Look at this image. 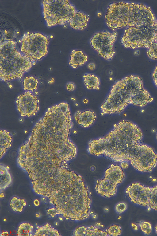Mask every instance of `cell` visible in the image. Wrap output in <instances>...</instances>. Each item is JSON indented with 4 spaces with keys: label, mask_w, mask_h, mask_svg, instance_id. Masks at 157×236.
Instances as JSON below:
<instances>
[{
    "label": "cell",
    "mask_w": 157,
    "mask_h": 236,
    "mask_svg": "<svg viewBox=\"0 0 157 236\" xmlns=\"http://www.w3.org/2000/svg\"><path fill=\"white\" fill-rule=\"evenodd\" d=\"M77 123L81 126L86 127L91 125L95 120L96 116L95 113L90 110L82 112H77L75 116Z\"/></svg>",
    "instance_id": "cell-13"
},
{
    "label": "cell",
    "mask_w": 157,
    "mask_h": 236,
    "mask_svg": "<svg viewBox=\"0 0 157 236\" xmlns=\"http://www.w3.org/2000/svg\"><path fill=\"white\" fill-rule=\"evenodd\" d=\"M38 83V80L34 77H26L23 81L24 89L25 90L33 91L37 88Z\"/></svg>",
    "instance_id": "cell-20"
},
{
    "label": "cell",
    "mask_w": 157,
    "mask_h": 236,
    "mask_svg": "<svg viewBox=\"0 0 157 236\" xmlns=\"http://www.w3.org/2000/svg\"><path fill=\"white\" fill-rule=\"evenodd\" d=\"M0 77L6 81L21 77L32 67V61L15 48V43L6 41L0 45Z\"/></svg>",
    "instance_id": "cell-5"
},
{
    "label": "cell",
    "mask_w": 157,
    "mask_h": 236,
    "mask_svg": "<svg viewBox=\"0 0 157 236\" xmlns=\"http://www.w3.org/2000/svg\"><path fill=\"white\" fill-rule=\"evenodd\" d=\"M1 186L2 185V188H4L11 183L10 175L7 169L3 165H0Z\"/></svg>",
    "instance_id": "cell-19"
},
{
    "label": "cell",
    "mask_w": 157,
    "mask_h": 236,
    "mask_svg": "<svg viewBox=\"0 0 157 236\" xmlns=\"http://www.w3.org/2000/svg\"><path fill=\"white\" fill-rule=\"evenodd\" d=\"M84 81L86 88L90 89H97L100 85L99 78L93 74H87L83 76Z\"/></svg>",
    "instance_id": "cell-18"
},
{
    "label": "cell",
    "mask_w": 157,
    "mask_h": 236,
    "mask_svg": "<svg viewBox=\"0 0 157 236\" xmlns=\"http://www.w3.org/2000/svg\"><path fill=\"white\" fill-rule=\"evenodd\" d=\"M155 231L156 233L157 234V225L155 227Z\"/></svg>",
    "instance_id": "cell-33"
},
{
    "label": "cell",
    "mask_w": 157,
    "mask_h": 236,
    "mask_svg": "<svg viewBox=\"0 0 157 236\" xmlns=\"http://www.w3.org/2000/svg\"><path fill=\"white\" fill-rule=\"evenodd\" d=\"M72 126L69 107L62 103L49 108L36 123L28 140L21 147L18 159L33 181L58 179L65 172L66 162L76 154L68 138Z\"/></svg>",
    "instance_id": "cell-1"
},
{
    "label": "cell",
    "mask_w": 157,
    "mask_h": 236,
    "mask_svg": "<svg viewBox=\"0 0 157 236\" xmlns=\"http://www.w3.org/2000/svg\"><path fill=\"white\" fill-rule=\"evenodd\" d=\"M75 88V85L71 82L68 83L67 85V88L69 91L74 90Z\"/></svg>",
    "instance_id": "cell-28"
},
{
    "label": "cell",
    "mask_w": 157,
    "mask_h": 236,
    "mask_svg": "<svg viewBox=\"0 0 157 236\" xmlns=\"http://www.w3.org/2000/svg\"><path fill=\"white\" fill-rule=\"evenodd\" d=\"M153 100L144 89L142 79L131 75L115 83L101 108L105 114L119 113L130 104L143 107Z\"/></svg>",
    "instance_id": "cell-3"
},
{
    "label": "cell",
    "mask_w": 157,
    "mask_h": 236,
    "mask_svg": "<svg viewBox=\"0 0 157 236\" xmlns=\"http://www.w3.org/2000/svg\"><path fill=\"white\" fill-rule=\"evenodd\" d=\"M32 228L33 226L29 223H22L19 227L17 234L18 235H29Z\"/></svg>",
    "instance_id": "cell-23"
},
{
    "label": "cell",
    "mask_w": 157,
    "mask_h": 236,
    "mask_svg": "<svg viewBox=\"0 0 157 236\" xmlns=\"http://www.w3.org/2000/svg\"><path fill=\"white\" fill-rule=\"evenodd\" d=\"M105 18L108 26L113 30L126 26H152L157 22L150 7L141 3L123 2L110 4Z\"/></svg>",
    "instance_id": "cell-4"
},
{
    "label": "cell",
    "mask_w": 157,
    "mask_h": 236,
    "mask_svg": "<svg viewBox=\"0 0 157 236\" xmlns=\"http://www.w3.org/2000/svg\"><path fill=\"white\" fill-rule=\"evenodd\" d=\"M89 18L82 13L76 12L69 21V24L73 28L76 30L83 29L87 26Z\"/></svg>",
    "instance_id": "cell-14"
},
{
    "label": "cell",
    "mask_w": 157,
    "mask_h": 236,
    "mask_svg": "<svg viewBox=\"0 0 157 236\" xmlns=\"http://www.w3.org/2000/svg\"><path fill=\"white\" fill-rule=\"evenodd\" d=\"M126 193L132 202L157 210V186L151 188L133 183L127 188Z\"/></svg>",
    "instance_id": "cell-10"
},
{
    "label": "cell",
    "mask_w": 157,
    "mask_h": 236,
    "mask_svg": "<svg viewBox=\"0 0 157 236\" xmlns=\"http://www.w3.org/2000/svg\"><path fill=\"white\" fill-rule=\"evenodd\" d=\"M132 225L133 227V229L135 230H138V226L136 225L134 223H132Z\"/></svg>",
    "instance_id": "cell-32"
},
{
    "label": "cell",
    "mask_w": 157,
    "mask_h": 236,
    "mask_svg": "<svg viewBox=\"0 0 157 236\" xmlns=\"http://www.w3.org/2000/svg\"><path fill=\"white\" fill-rule=\"evenodd\" d=\"M127 208V205L125 203H120L118 204L116 207L117 212L121 213L125 211Z\"/></svg>",
    "instance_id": "cell-27"
},
{
    "label": "cell",
    "mask_w": 157,
    "mask_h": 236,
    "mask_svg": "<svg viewBox=\"0 0 157 236\" xmlns=\"http://www.w3.org/2000/svg\"><path fill=\"white\" fill-rule=\"evenodd\" d=\"M147 54L149 57L157 60V43L153 42L148 47Z\"/></svg>",
    "instance_id": "cell-24"
},
{
    "label": "cell",
    "mask_w": 157,
    "mask_h": 236,
    "mask_svg": "<svg viewBox=\"0 0 157 236\" xmlns=\"http://www.w3.org/2000/svg\"><path fill=\"white\" fill-rule=\"evenodd\" d=\"M153 42L157 43V21L152 26L129 27L125 31L121 43L126 48H148Z\"/></svg>",
    "instance_id": "cell-6"
},
{
    "label": "cell",
    "mask_w": 157,
    "mask_h": 236,
    "mask_svg": "<svg viewBox=\"0 0 157 236\" xmlns=\"http://www.w3.org/2000/svg\"><path fill=\"white\" fill-rule=\"evenodd\" d=\"M26 205V202L24 199H18L16 197L12 199L10 202L11 207L13 210L16 212H21Z\"/></svg>",
    "instance_id": "cell-22"
},
{
    "label": "cell",
    "mask_w": 157,
    "mask_h": 236,
    "mask_svg": "<svg viewBox=\"0 0 157 236\" xmlns=\"http://www.w3.org/2000/svg\"><path fill=\"white\" fill-rule=\"evenodd\" d=\"M49 39L40 33H33L24 37L21 50L32 61L40 60L48 52Z\"/></svg>",
    "instance_id": "cell-8"
},
{
    "label": "cell",
    "mask_w": 157,
    "mask_h": 236,
    "mask_svg": "<svg viewBox=\"0 0 157 236\" xmlns=\"http://www.w3.org/2000/svg\"><path fill=\"white\" fill-rule=\"evenodd\" d=\"M18 110L23 116H30L39 109L38 100L36 96L28 92L21 95L17 101Z\"/></svg>",
    "instance_id": "cell-12"
},
{
    "label": "cell",
    "mask_w": 157,
    "mask_h": 236,
    "mask_svg": "<svg viewBox=\"0 0 157 236\" xmlns=\"http://www.w3.org/2000/svg\"><path fill=\"white\" fill-rule=\"evenodd\" d=\"M116 39L113 34L104 32L96 34L90 42L92 48L97 51L99 55L106 59L110 60L114 53L113 44Z\"/></svg>",
    "instance_id": "cell-11"
},
{
    "label": "cell",
    "mask_w": 157,
    "mask_h": 236,
    "mask_svg": "<svg viewBox=\"0 0 157 236\" xmlns=\"http://www.w3.org/2000/svg\"><path fill=\"white\" fill-rule=\"evenodd\" d=\"M87 60V57L81 51L73 50L70 56L69 65L73 68L82 66Z\"/></svg>",
    "instance_id": "cell-16"
},
{
    "label": "cell",
    "mask_w": 157,
    "mask_h": 236,
    "mask_svg": "<svg viewBox=\"0 0 157 236\" xmlns=\"http://www.w3.org/2000/svg\"><path fill=\"white\" fill-rule=\"evenodd\" d=\"M42 4L44 18L48 27L69 22L76 12L68 0H44Z\"/></svg>",
    "instance_id": "cell-7"
},
{
    "label": "cell",
    "mask_w": 157,
    "mask_h": 236,
    "mask_svg": "<svg viewBox=\"0 0 157 236\" xmlns=\"http://www.w3.org/2000/svg\"><path fill=\"white\" fill-rule=\"evenodd\" d=\"M75 236H108L107 232L100 230L94 226L86 227L82 226L77 228L74 233Z\"/></svg>",
    "instance_id": "cell-15"
},
{
    "label": "cell",
    "mask_w": 157,
    "mask_h": 236,
    "mask_svg": "<svg viewBox=\"0 0 157 236\" xmlns=\"http://www.w3.org/2000/svg\"><path fill=\"white\" fill-rule=\"evenodd\" d=\"M106 231L108 236H117L120 234L121 230L119 226L114 224L110 226Z\"/></svg>",
    "instance_id": "cell-25"
},
{
    "label": "cell",
    "mask_w": 157,
    "mask_h": 236,
    "mask_svg": "<svg viewBox=\"0 0 157 236\" xmlns=\"http://www.w3.org/2000/svg\"><path fill=\"white\" fill-rule=\"evenodd\" d=\"M142 133L132 122L123 120L105 137L90 141L88 151L96 156L104 155L114 162L128 160L142 172H151L157 163V154L141 144Z\"/></svg>",
    "instance_id": "cell-2"
},
{
    "label": "cell",
    "mask_w": 157,
    "mask_h": 236,
    "mask_svg": "<svg viewBox=\"0 0 157 236\" xmlns=\"http://www.w3.org/2000/svg\"><path fill=\"white\" fill-rule=\"evenodd\" d=\"M0 158L10 146L12 141V136L5 130L0 131Z\"/></svg>",
    "instance_id": "cell-17"
},
{
    "label": "cell",
    "mask_w": 157,
    "mask_h": 236,
    "mask_svg": "<svg viewBox=\"0 0 157 236\" xmlns=\"http://www.w3.org/2000/svg\"><path fill=\"white\" fill-rule=\"evenodd\" d=\"M105 175L103 179L97 181L95 190L102 196L109 198L115 194L117 186L122 182L124 175L121 167L113 164L106 170Z\"/></svg>",
    "instance_id": "cell-9"
},
{
    "label": "cell",
    "mask_w": 157,
    "mask_h": 236,
    "mask_svg": "<svg viewBox=\"0 0 157 236\" xmlns=\"http://www.w3.org/2000/svg\"><path fill=\"white\" fill-rule=\"evenodd\" d=\"M88 68L90 69H93L95 68V65L93 63H91L89 64L88 65Z\"/></svg>",
    "instance_id": "cell-31"
},
{
    "label": "cell",
    "mask_w": 157,
    "mask_h": 236,
    "mask_svg": "<svg viewBox=\"0 0 157 236\" xmlns=\"http://www.w3.org/2000/svg\"><path fill=\"white\" fill-rule=\"evenodd\" d=\"M156 138H157V134H156Z\"/></svg>",
    "instance_id": "cell-34"
},
{
    "label": "cell",
    "mask_w": 157,
    "mask_h": 236,
    "mask_svg": "<svg viewBox=\"0 0 157 236\" xmlns=\"http://www.w3.org/2000/svg\"><path fill=\"white\" fill-rule=\"evenodd\" d=\"M121 167L124 168H126L128 167V163L125 160L123 161L121 163Z\"/></svg>",
    "instance_id": "cell-30"
},
{
    "label": "cell",
    "mask_w": 157,
    "mask_h": 236,
    "mask_svg": "<svg viewBox=\"0 0 157 236\" xmlns=\"http://www.w3.org/2000/svg\"><path fill=\"white\" fill-rule=\"evenodd\" d=\"M140 226L142 231L145 234H151V224L147 222L140 221L137 223Z\"/></svg>",
    "instance_id": "cell-26"
},
{
    "label": "cell",
    "mask_w": 157,
    "mask_h": 236,
    "mask_svg": "<svg viewBox=\"0 0 157 236\" xmlns=\"http://www.w3.org/2000/svg\"><path fill=\"white\" fill-rule=\"evenodd\" d=\"M152 77L155 85L157 86V65L153 73Z\"/></svg>",
    "instance_id": "cell-29"
},
{
    "label": "cell",
    "mask_w": 157,
    "mask_h": 236,
    "mask_svg": "<svg viewBox=\"0 0 157 236\" xmlns=\"http://www.w3.org/2000/svg\"><path fill=\"white\" fill-rule=\"evenodd\" d=\"M48 225V224H47ZM39 228L36 230L35 235H59L58 231L51 227L48 224Z\"/></svg>",
    "instance_id": "cell-21"
}]
</instances>
